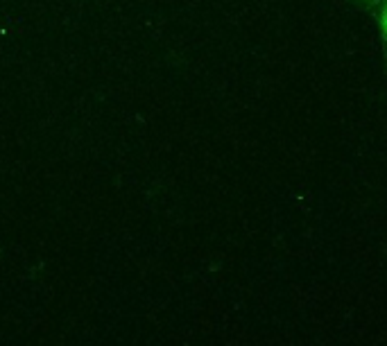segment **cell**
Listing matches in <instances>:
<instances>
[{
    "label": "cell",
    "instance_id": "6da1fadb",
    "mask_svg": "<svg viewBox=\"0 0 387 346\" xmlns=\"http://www.w3.org/2000/svg\"><path fill=\"white\" fill-rule=\"evenodd\" d=\"M369 16L376 25L378 46H381V64H383V77L387 82V0H374L369 7Z\"/></svg>",
    "mask_w": 387,
    "mask_h": 346
},
{
    "label": "cell",
    "instance_id": "7a4b0ae2",
    "mask_svg": "<svg viewBox=\"0 0 387 346\" xmlns=\"http://www.w3.org/2000/svg\"><path fill=\"white\" fill-rule=\"evenodd\" d=\"M349 5H354L358 7V10H363V12H369V7H372L374 0H347Z\"/></svg>",
    "mask_w": 387,
    "mask_h": 346
}]
</instances>
